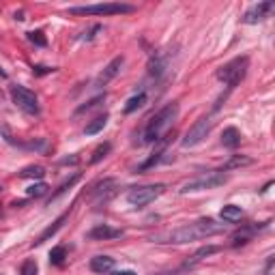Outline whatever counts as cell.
Returning a JSON list of instances; mask_svg holds the SVG:
<instances>
[{"label": "cell", "mask_w": 275, "mask_h": 275, "mask_svg": "<svg viewBox=\"0 0 275 275\" xmlns=\"http://www.w3.org/2000/svg\"><path fill=\"white\" fill-rule=\"evenodd\" d=\"M224 233V224H217L211 217H202L198 222H191L181 228H174L166 234L153 236L155 243H172V245H183V243H191L198 239H207V236H215Z\"/></svg>", "instance_id": "cell-1"}, {"label": "cell", "mask_w": 275, "mask_h": 275, "mask_svg": "<svg viewBox=\"0 0 275 275\" xmlns=\"http://www.w3.org/2000/svg\"><path fill=\"white\" fill-rule=\"evenodd\" d=\"M176 116H179V106L176 104H168L166 107H161L157 114L148 121V125L144 127L140 144H157L161 140V136H164V131L174 123Z\"/></svg>", "instance_id": "cell-2"}, {"label": "cell", "mask_w": 275, "mask_h": 275, "mask_svg": "<svg viewBox=\"0 0 275 275\" xmlns=\"http://www.w3.org/2000/svg\"><path fill=\"white\" fill-rule=\"evenodd\" d=\"M228 181V176L224 174V172L219 170H207L202 172V174L193 176V179L185 181L181 185V193H193V191H207V190H215V187L224 185V183Z\"/></svg>", "instance_id": "cell-3"}, {"label": "cell", "mask_w": 275, "mask_h": 275, "mask_svg": "<svg viewBox=\"0 0 275 275\" xmlns=\"http://www.w3.org/2000/svg\"><path fill=\"white\" fill-rule=\"evenodd\" d=\"M247 67H250V58L247 56H236L230 63H226V64H222V67L217 69V80L219 82H224L228 88H234V86L245 78Z\"/></svg>", "instance_id": "cell-4"}, {"label": "cell", "mask_w": 275, "mask_h": 275, "mask_svg": "<svg viewBox=\"0 0 275 275\" xmlns=\"http://www.w3.org/2000/svg\"><path fill=\"white\" fill-rule=\"evenodd\" d=\"M136 7L125 2H99V4H86V7H71V15H125L133 13Z\"/></svg>", "instance_id": "cell-5"}, {"label": "cell", "mask_w": 275, "mask_h": 275, "mask_svg": "<svg viewBox=\"0 0 275 275\" xmlns=\"http://www.w3.org/2000/svg\"><path fill=\"white\" fill-rule=\"evenodd\" d=\"M164 191H166V185H161V183L133 187V190L127 193V202L131 204V207H147V204H150L155 198H159Z\"/></svg>", "instance_id": "cell-6"}, {"label": "cell", "mask_w": 275, "mask_h": 275, "mask_svg": "<svg viewBox=\"0 0 275 275\" xmlns=\"http://www.w3.org/2000/svg\"><path fill=\"white\" fill-rule=\"evenodd\" d=\"M11 99H13V104L18 106L21 112H26V114H32V116L39 114L37 95L26 88V86H11Z\"/></svg>", "instance_id": "cell-7"}, {"label": "cell", "mask_w": 275, "mask_h": 275, "mask_svg": "<svg viewBox=\"0 0 275 275\" xmlns=\"http://www.w3.org/2000/svg\"><path fill=\"white\" fill-rule=\"evenodd\" d=\"M211 127H213V121H211L209 116L198 118V121L190 127V131L185 133V138H183V142H181V144H183L185 148H190V147H198V144H200L202 140L209 136Z\"/></svg>", "instance_id": "cell-8"}, {"label": "cell", "mask_w": 275, "mask_h": 275, "mask_svg": "<svg viewBox=\"0 0 275 275\" xmlns=\"http://www.w3.org/2000/svg\"><path fill=\"white\" fill-rule=\"evenodd\" d=\"M275 11V2L267 0V2H258L252 9L245 11L243 15V24H258V21H265L267 18H271V13Z\"/></svg>", "instance_id": "cell-9"}, {"label": "cell", "mask_w": 275, "mask_h": 275, "mask_svg": "<svg viewBox=\"0 0 275 275\" xmlns=\"http://www.w3.org/2000/svg\"><path fill=\"white\" fill-rule=\"evenodd\" d=\"M123 64H125V58H123V56L112 58V61L106 64V69H104V71L99 73V78H97V84H99V86H106L107 82H112V80H114L116 75L121 73Z\"/></svg>", "instance_id": "cell-10"}, {"label": "cell", "mask_w": 275, "mask_h": 275, "mask_svg": "<svg viewBox=\"0 0 275 275\" xmlns=\"http://www.w3.org/2000/svg\"><path fill=\"white\" fill-rule=\"evenodd\" d=\"M121 236H123V230L112 228V226H106V224L95 226L88 233V239L93 241H110V239H121Z\"/></svg>", "instance_id": "cell-11"}, {"label": "cell", "mask_w": 275, "mask_h": 275, "mask_svg": "<svg viewBox=\"0 0 275 275\" xmlns=\"http://www.w3.org/2000/svg\"><path fill=\"white\" fill-rule=\"evenodd\" d=\"M262 228H267V224H260V226H256V224H252V226H245V228H241L239 233H234L233 234V245H245V243H250L252 241V236H254L258 230H262Z\"/></svg>", "instance_id": "cell-12"}, {"label": "cell", "mask_w": 275, "mask_h": 275, "mask_svg": "<svg viewBox=\"0 0 275 275\" xmlns=\"http://www.w3.org/2000/svg\"><path fill=\"white\" fill-rule=\"evenodd\" d=\"M166 69H168V56H164V54H153L148 61V75L161 78V75L166 73Z\"/></svg>", "instance_id": "cell-13"}, {"label": "cell", "mask_w": 275, "mask_h": 275, "mask_svg": "<svg viewBox=\"0 0 275 275\" xmlns=\"http://www.w3.org/2000/svg\"><path fill=\"white\" fill-rule=\"evenodd\" d=\"M114 187H116V179H106V181L97 183L90 193H93L97 200H107V198L114 193Z\"/></svg>", "instance_id": "cell-14"}, {"label": "cell", "mask_w": 275, "mask_h": 275, "mask_svg": "<svg viewBox=\"0 0 275 275\" xmlns=\"http://www.w3.org/2000/svg\"><path fill=\"white\" fill-rule=\"evenodd\" d=\"M112 269H114V258L110 256H95L90 258V271L95 273H110Z\"/></svg>", "instance_id": "cell-15"}, {"label": "cell", "mask_w": 275, "mask_h": 275, "mask_svg": "<svg viewBox=\"0 0 275 275\" xmlns=\"http://www.w3.org/2000/svg\"><path fill=\"white\" fill-rule=\"evenodd\" d=\"M67 217H69V211H67V213H63L61 217H58V219H56V222H54L52 226H47V228H45V230H43V233L39 234V239L35 241V245H41V243H45V241L50 239V236H54V234H56L58 230L63 228V224L67 222Z\"/></svg>", "instance_id": "cell-16"}, {"label": "cell", "mask_w": 275, "mask_h": 275, "mask_svg": "<svg viewBox=\"0 0 275 275\" xmlns=\"http://www.w3.org/2000/svg\"><path fill=\"white\" fill-rule=\"evenodd\" d=\"M222 144L226 148H236L241 144V131L236 127H226L222 133Z\"/></svg>", "instance_id": "cell-17"}, {"label": "cell", "mask_w": 275, "mask_h": 275, "mask_svg": "<svg viewBox=\"0 0 275 275\" xmlns=\"http://www.w3.org/2000/svg\"><path fill=\"white\" fill-rule=\"evenodd\" d=\"M219 217H222L224 222H228V224H234V222H239V219L243 217V209L236 207V204H226L222 211H219Z\"/></svg>", "instance_id": "cell-18"}, {"label": "cell", "mask_w": 275, "mask_h": 275, "mask_svg": "<svg viewBox=\"0 0 275 275\" xmlns=\"http://www.w3.org/2000/svg\"><path fill=\"white\" fill-rule=\"evenodd\" d=\"M166 147H168V138H166L164 140V142H159V147H157V150H155V153L153 155H150V157L147 159V161H144V164L142 166H140V172H142V170H148V168H153V166L155 164H159V161H161V155H164L166 153Z\"/></svg>", "instance_id": "cell-19"}, {"label": "cell", "mask_w": 275, "mask_h": 275, "mask_svg": "<svg viewBox=\"0 0 275 275\" xmlns=\"http://www.w3.org/2000/svg\"><path fill=\"white\" fill-rule=\"evenodd\" d=\"M254 164V159L252 157H247V155H233L228 161L224 164V168L219 170V172H224V170H234V168H243V166H252Z\"/></svg>", "instance_id": "cell-20"}, {"label": "cell", "mask_w": 275, "mask_h": 275, "mask_svg": "<svg viewBox=\"0 0 275 275\" xmlns=\"http://www.w3.org/2000/svg\"><path fill=\"white\" fill-rule=\"evenodd\" d=\"M217 252H222V247H219V245H204V247H200V250H198L196 254L191 256V265H196V262L204 260V258H209V256L217 254ZM191 265H190V267H191Z\"/></svg>", "instance_id": "cell-21"}, {"label": "cell", "mask_w": 275, "mask_h": 275, "mask_svg": "<svg viewBox=\"0 0 275 275\" xmlns=\"http://www.w3.org/2000/svg\"><path fill=\"white\" fill-rule=\"evenodd\" d=\"M106 125H107V114L97 116V118H93V121H90L88 125L84 127V133H86V136H95V133H99Z\"/></svg>", "instance_id": "cell-22"}, {"label": "cell", "mask_w": 275, "mask_h": 275, "mask_svg": "<svg viewBox=\"0 0 275 275\" xmlns=\"http://www.w3.org/2000/svg\"><path fill=\"white\" fill-rule=\"evenodd\" d=\"M144 104H147V93H138V95H133L131 99L125 104L123 112H125V114H131V112H136L138 107H142Z\"/></svg>", "instance_id": "cell-23"}, {"label": "cell", "mask_w": 275, "mask_h": 275, "mask_svg": "<svg viewBox=\"0 0 275 275\" xmlns=\"http://www.w3.org/2000/svg\"><path fill=\"white\" fill-rule=\"evenodd\" d=\"M45 176V168L43 166H28L20 172V179H43Z\"/></svg>", "instance_id": "cell-24"}, {"label": "cell", "mask_w": 275, "mask_h": 275, "mask_svg": "<svg viewBox=\"0 0 275 275\" xmlns=\"http://www.w3.org/2000/svg\"><path fill=\"white\" fill-rule=\"evenodd\" d=\"M64 258H67V247H64V245H56L50 252V262H52V265H56V267L63 265Z\"/></svg>", "instance_id": "cell-25"}, {"label": "cell", "mask_w": 275, "mask_h": 275, "mask_svg": "<svg viewBox=\"0 0 275 275\" xmlns=\"http://www.w3.org/2000/svg\"><path fill=\"white\" fill-rule=\"evenodd\" d=\"M47 190L50 187L45 185V183H32V185L26 190V196H30V198H41V196H45Z\"/></svg>", "instance_id": "cell-26"}, {"label": "cell", "mask_w": 275, "mask_h": 275, "mask_svg": "<svg viewBox=\"0 0 275 275\" xmlns=\"http://www.w3.org/2000/svg\"><path fill=\"white\" fill-rule=\"evenodd\" d=\"M110 148H112V144H110V142H104V144H99V147L95 148L93 157H90V164H99V161L104 159L107 153H110Z\"/></svg>", "instance_id": "cell-27"}, {"label": "cell", "mask_w": 275, "mask_h": 275, "mask_svg": "<svg viewBox=\"0 0 275 275\" xmlns=\"http://www.w3.org/2000/svg\"><path fill=\"white\" fill-rule=\"evenodd\" d=\"M28 39H30L32 43H37L39 47H45V45H47V39H45V35H43L41 30H32V32H28Z\"/></svg>", "instance_id": "cell-28"}, {"label": "cell", "mask_w": 275, "mask_h": 275, "mask_svg": "<svg viewBox=\"0 0 275 275\" xmlns=\"http://www.w3.org/2000/svg\"><path fill=\"white\" fill-rule=\"evenodd\" d=\"M21 275H37L39 273V267H37V262L35 260H26L24 265H21Z\"/></svg>", "instance_id": "cell-29"}, {"label": "cell", "mask_w": 275, "mask_h": 275, "mask_svg": "<svg viewBox=\"0 0 275 275\" xmlns=\"http://www.w3.org/2000/svg\"><path fill=\"white\" fill-rule=\"evenodd\" d=\"M101 101H106V95H97L95 99H90L86 106H82V107H78V114H82V112H86V110H93V107H97L101 104Z\"/></svg>", "instance_id": "cell-30"}, {"label": "cell", "mask_w": 275, "mask_h": 275, "mask_svg": "<svg viewBox=\"0 0 275 275\" xmlns=\"http://www.w3.org/2000/svg\"><path fill=\"white\" fill-rule=\"evenodd\" d=\"M95 32H101V26H99V24H97V26H93V28H90L88 32H84V37H82V39H84V41L95 39Z\"/></svg>", "instance_id": "cell-31"}, {"label": "cell", "mask_w": 275, "mask_h": 275, "mask_svg": "<svg viewBox=\"0 0 275 275\" xmlns=\"http://www.w3.org/2000/svg\"><path fill=\"white\" fill-rule=\"evenodd\" d=\"M54 69H50V67H35V73L37 75H43V73H52Z\"/></svg>", "instance_id": "cell-32"}, {"label": "cell", "mask_w": 275, "mask_h": 275, "mask_svg": "<svg viewBox=\"0 0 275 275\" xmlns=\"http://www.w3.org/2000/svg\"><path fill=\"white\" fill-rule=\"evenodd\" d=\"M78 161H80L78 157H69V159H63L61 164H63V166H67V164H78Z\"/></svg>", "instance_id": "cell-33"}, {"label": "cell", "mask_w": 275, "mask_h": 275, "mask_svg": "<svg viewBox=\"0 0 275 275\" xmlns=\"http://www.w3.org/2000/svg\"><path fill=\"white\" fill-rule=\"evenodd\" d=\"M110 275H136L133 271H110Z\"/></svg>", "instance_id": "cell-34"}, {"label": "cell", "mask_w": 275, "mask_h": 275, "mask_svg": "<svg viewBox=\"0 0 275 275\" xmlns=\"http://www.w3.org/2000/svg\"><path fill=\"white\" fill-rule=\"evenodd\" d=\"M0 75H2V78H7V73H4V71H2V67H0Z\"/></svg>", "instance_id": "cell-35"}, {"label": "cell", "mask_w": 275, "mask_h": 275, "mask_svg": "<svg viewBox=\"0 0 275 275\" xmlns=\"http://www.w3.org/2000/svg\"><path fill=\"white\" fill-rule=\"evenodd\" d=\"M0 191H2V185H0Z\"/></svg>", "instance_id": "cell-36"}]
</instances>
